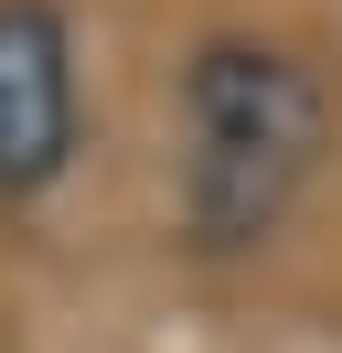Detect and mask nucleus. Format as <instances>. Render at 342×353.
<instances>
[{
    "mask_svg": "<svg viewBox=\"0 0 342 353\" xmlns=\"http://www.w3.org/2000/svg\"><path fill=\"white\" fill-rule=\"evenodd\" d=\"M332 161V97L289 43L214 32L182 65V246L256 257Z\"/></svg>",
    "mask_w": 342,
    "mask_h": 353,
    "instance_id": "1",
    "label": "nucleus"
},
{
    "mask_svg": "<svg viewBox=\"0 0 342 353\" xmlns=\"http://www.w3.org/2000/svg\"><path fill=\"white\" fill-rule=\"evenodd\" d=\"M86 97L64 0H0V203H43L75 172Z\"/></svg>",
    "mask_w": 342,
    "mask_h": 353,
    "instance_id": "2",
    "label": "nucleus"
}]
</instances>
